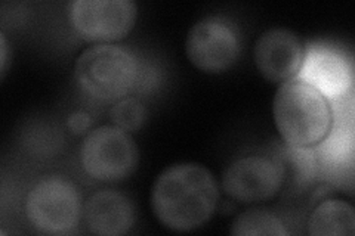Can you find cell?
I'll return each mask as SVG.
<instances>
[{
	"mask_svg": "<svg viewBox=\"0 0 355 236\" xmlns=\"http://www.w3.org/2000/svg\"><path fill=\"white\" fill-rule=\"evenodd\" d=\"M218 201L215 176L198 163L166 167L151 189L154 216L163 226L176 232L202 228L215 215Z\"/></svg>",
	"mask_w": 355,
	"mask_h": 236,
	"instance_id": "1",
	"label": "cell"
},
{
	"mask_svg": "<svg viewBox=\"0 0 355 236\" xmlns=\"http://www.w3.org/2000/svg\"><path fill=\"white\" fill-rule=\"evenodd\" d=\"M272 116L283 140L295 148H311L324 140L333 122L329 99L299 78L277 89Z\"/></svg>",
	"mask_w": 355,
	"mask_h": 236,
	"instance_id": "2",
	"label": "cell"
},
{
	"mask_svg": "<svg viewBox=\"0 0 355 236\" xmlns=\"http://www.w3.org/2000/svg\"><path fill=\"white\" fill-rule=\"evenodd\" d=\"M138 61L117 44H95L76 60L74 77L85 93L99 100H120L135 86Z\"/></svg>",
	"mask_w": 355,
	"mask_h": 236,
	"instance_id": "3",
	"label": "cell"
},
{
	"mask_svg": "<svg viewBox=\"0 0 355 236\" xmlns=\"http://www.w3.org/2000/svg\"><path fill=\"white\" fill-rule=\"evenodd\" d=\"M80 163L95 181L120 182L137 170L139 149L129 131L114 125L99 126L85 136Z\"/></svg>",
	"mask_w": 355,
	"mask_h": 236,
	"instance_id": "4",
	"label": "cell"
},
{
	"mask_svg": "<svg viewBox=\"0 0 355 236\" xmlns=\"http://www.w3.org/2000/svg\"><path fill=\"white\" fill-rule=\"evenodd\" d=\"M82 212L79 190L62 176L43 177L26 198V216L31 226L43 233H70L79 224Z\"/></svg>",
	"mask_w": 355,
	"mask_h": 236,
	"instance_id": "5",
	"label": "cell"
},
{
	"mask_svg": "<svg viewBox=\"0 0 355 236\" xmlns=\"http://www.w3.org/2000/svg\"><path fill=\"white\" fill-rule=\"evenodd\" d=\"M185 53L197 70L209 74L224 73L240 58V31L225 17H205L188 31Z\"/></svg>",
	"mask_w": 355,
	"mask_h": 236,
	"instance_id": "6",
	"label": "cell"
},
{
	"mask_svg": "<svg viewBox=\"0 0 355 236\" xmlns=\"http://www.w3.org/2000/svg\"><path fill=\"white\" fill-rule=\"evenodd\" d=\"M137 17L133 0H74L69 5V19L77 35L98 44L126 37Z\"/></svg>",
	"mask_w": 355,
	"mask_h": 236,
	"instance_id": "7",
	"label": "cell"
},
{
	"mask_svg": "<svg viewBox=\"0 0 355 236\" xmlns=\"http://www.w3.org/2000/svg\"><path fill=\"white\" fill-rule=\"evenodd\" d=\"M283 167L263 155H248L231 163L222 176V189L241 204H258L280 192Z\"/></svg>",
	"mask_w": 355,
	"mask_h": 236,
	"instance_id": "8",
	"label": "cell"
},
{
	"mask_svg": "<svg viewBox=\"0 0 355 236\" xmlns=\"http://www.w3.org/2000/svg\"><path fill=\"white\" fill-rule=\"evenodd\" d=\"M304 44L296 33L283 27L265 30L254 42L253 61L258 71L272 83L295 78L304 62Z\"/></svg>",
	"mask_w": 355,
	"mask_h": 236,
	"instance_id": "9",
	"label": "cell"
},
{
	"mask_svg": "<svg viewBox=\"0 0 355 236\" xmlns=\"http://www.w3.org/2000/svg\"><path fill=\"white\" fill-rule=\"evenodd\" d=\"M295 78L314 86L326 98H339L347 93L354 82L348 61L336 51L323 46L308 49Z\"/></svg>",
	"mask_w": 355,
	"mask_h": 236,
	"instance_id": "10",
	"label": "cell"
},
{
	"mask_svg": "<svg viewBox=\"0 0 355 236\" xmlns=\"http://www.w3.org/2000/svg\"><path fill=\"white\" fill-rule=\"evenodd\" d=\"M137 212L132 201L117 190H99L85 201L86 229L99 236H120L135 224Z\"/></svg>",
	"mask_w": 355,
	"mask_h": 236,
	"instance_id": "11",
	"label": "cell"
},
{
	"mask_svg": "<svg viewBox=\"0 0 355 236\" xmlns=\"http://www.w3.org/2000/svg\"><path fill=\"white\" fill-rule=\"evenodd\" d=\"M308 232L313 236H354L355 211L352 206L340 199L324 201L311 215Z\"/></svg>",
	"mask_w": 355,
	"mask_h": 236,
	"instance_id": "12",
	"label": "cell"
},
{
	"mask_svg": "<svg viewBox=\"0 0 355 236\" xmlns=\"http://www.w3.org/2000/svg\"><path fill=\"white\" fill-rule=\"evenodd\" d=\"M234 236H287L291 235L280 217L268 210L250 208L243 211L231 224Z\"/></svg>",
	"mask_w": 355,
	"mask_h": 236,
	"instance_id": "13",
	"label": "cell"
},
{
	"mask_svg": "<svg viewBox=\"0 0 355 236\" xmlns=\"http://www.w3.org/2000/svg\"><path fill=\"white\" fill-rule=\"evenodd\" d=\"M110 116L114 126L130 133L142 127L144 121L147 118V111L138 99L123 98L117 100L114 107L111 108Z\"/></svg>",
	"mask_w": 355,
	"mask_h": 236,
	"instance_id": "14",
	"label": "cell"
},
{
	"mask_svg": "<svg viewBox=\"0 0 355 236\" xmlns=\"http://www.w3.org/2000/svg\"><path fill=\"white\" fill-rule=\"evenodd\" d=\"M67 126H69L70 130L76 134L85 133L89 129V126H91V116L85 111H76L69 117Z\"/></svg>",
	"mask_w": 355,
	"mask_h": 236,
	"instance_id": "15",
	"label": "cell"
},
{
	"mask_svg": "<svg viewBox=\"0 0 355 236\" xmlns=\"http://www.w3.org/2000/svg\"><path fill=\"white\" fill-rule=\"evenodd\" d=\"M0 65H2V77L6 73V64H8V42L5 35H0Z\"/></svg>",
	"mask_w": 355,
	"mask_h": 236,
	"instance_id": "16",
	"label": "cell"
}]
</instances>
